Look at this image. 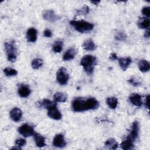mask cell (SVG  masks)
I'll list each match as a JSON object with an SVG mask.
<instances>
[{
	"mask_svg": "<svg viewBox=\"0 0 150 150\" xmlns=\"http://www.w3.org/2000/svg\"><path fill=\"white\" fill-rule=\"evenodd\" d=\"M71 107L74 112H83L97 109L99 107V102L93 97H76L73 100Z\"/></svg>",
	"mask_w": 150,
	"mask_h": 150,
	"instance_id": "obj_1",
	"label": "cell"
},
{
	"mask_svg": "<svg viewBox=\"0 0 150 150\" xmlns=\"http://www.w3.org/2000/svg\"><path fill=\"white\" fill-rule=\"evenodd\" d=\"M97 62V59L95 56L88 54L82 57L80 61V64L87 74H91L93 73Z\"/></svg>",
	"mask_w": 150,
	"mask_h": 150,
	"instance_id": "obj_2",
	"label": "cell"
},
{
	"mask_svg": "<svg viewBox=\"0 0 150 150\" xmlns=\"http://www.w3.org/2000/svg\"><path fill=\"white\" fill-rule=\"evenodd\" d=\"M70 24L73 26L77 31L80 33L89 32L91 30L94 28V25L93 23L83 20H73L70 22Z\"/></svg>",
	"mask_w": 150,
	"mask_h": 150,
	"instance_id": "obj_3",
	"label": "cell"
},
{
	"mask_svg": "<svg viewBox=\"0 0 150 150\" xmlns=\"http://www.w3.org/2000/svg\"><path fill=\"white\" fill-rule=\"evenodd\" d=\"M4 45L8 60L11 62H15L17 57V50L14 42H5Z\"/></svg>",
	"mask_w": 150,
	"mask_h": 150,
	"instance_id": "obj_4",
	"label": "cell"
},
{
	"mask_svg": "<svg viewBox=\"0 0 150 150\" xmlns=\"http://www.w3.org/2000/svg\"><path fill=\"white\" fill-rule=\"evenodd\" d=\"M56 79L60 85L64 86L67 84L69 79V74L66 69L61 67L58 70L56 73Z\"/></svg>",
	"mask_w": 150,
	"mask_h": 150,
	"instance_id": "obj_5",
	"label": "cell"
},
{
	"mask_svg": "<svg viewBox=\"0 0 150 150\" xmlns=\"http://www.w3.org/2000/svg\"><path fill=\"white\" fill-rule=\"evenodd\" d=\"M18 132L25 137H28L33 135L35 133L32 126L28 124H24L20 126L18 128Z\"/></svg>",
	"mask_w": 150,
	"mask_h": 150,
	"instance_id": "obj_6",
	"label": "cell"
},
{
	"mask_svg": "<svg viewBox=\"0 0 150 150\" xmlns=\"http://www.w3.org/2000/svg\"><path fill=\"white\" fill-rule=\"evenodd\" d=\"M47 115L50 118L55 120H59L62 117V115L60 111L57 109L56 104L47 109Z\"/></svg>",
	"mask_w": 150,
	"mask_h": 150,
	"instance_id": "obj_7",
	"label": "cell"
},
{
	"mask_svg": "<svg viewBox=\"0 0 150 150\" xmlns=\"http://www.w3.org/2000/svg\"><path fill=\"white\" fill-rule=\"evenodd\" d=\"M43 18L50 22H55L60 19V16L56 14V13L52 10H47L43 13Z\"/></svg>",
	"mask_w": 150,
	"mask_h": 150,
	"instance_id": "obj_8",
	"label": "cell"
},
{
	"mask_svg": "<svg viewBox=\"0 0 150 150\" xmlns=\"http://www.w3.org/2000/svg\"><path fill=\"white\" fill-rule=\"evenodd\" d=\"M53 145L55 147L63 148L66 145V142L62 134L56 135L53 141Z\"/></svg>",
	"mask_w": 150,
	"mask_h": 150,
	"instance_id": "obj_9",
	"label": "cell"
},
{
	"mask_svg": "<svg viewBox=\"0 0 150 150\" xmlns=\"http://www.w3.org/2000/svg\"><path fill=\"white\" fill-rule=\"evenodd\" d=\"M138 132H139V124L138 121H135L132 123V125L131 127V130L127 137L131 138L133 141H135L138 136Z\"/></svg>",
	"mask_w": 150,
	"mask_h": 150,
	"instance_id": "obj_10",
	"label": "cell"
},
{
	"mask_svg": "<svg viewBox=\"0 0 150 150\" xmlns=\"http://www.w3.org/2000/svg\"><path fill=\"white\" fill-rule=\"evenodd\" d=\"M9 114H10L11 118L13 121L18 122L22 118V112L19 108H18L17 107H15V108H13V109L11 110V111H10Z\"/></svg>",
	"mask_w": 150,
	"mask_h": 150,
	"instance_id": "obj_11",
	"label": "cell"
},
{
	"mask_svg": "<svg viewBox=\"0 0 150 150\" xmlns=\"http://www.w3.org/2000/svg\"><path fill=\"white\" fill-rule=\"evenodd\" d=\"M129 100L130 102L135 106L140 107L142 104V97L139 94L137 93L131 94L129 97Z\"/></svg>",
	"mask_w": 150,
	"mask_h": 150,
	"instance_id": "obj_12",
	"label": "cell"
},
{
	"mask_svg": "<svg viewBox=\"0 0 150 150\" xmlns=\"http://www.w3.org/2000/svg\"><path fill=\"white\" fill-rule=\"evenodd\" d=\"M18 92L20 97L22 98H25L28 97L30 95L31 93V90L28 85L22 84L19 86Z\"/></svg>",
	"mask_w": 150,
	"mask_h": 150,
	"instance_id": "obj_13",
	"label": "cell"
},
{
	"mask_svg": "<svg viewBox=\"0 0 150 150\" xmlns=\"http://www.w3.org/2000/svg\"><path fill=\"white\" fill-rule=\"evenodd\" d=\"M26 39L29 42H35L37 39V30L34 28H29L26 32Z\"/></svg>",
	"mask_w": 150,
	"mask_h": 150,
	"instance_id": "obj_14",
	"label": "cell"
},
{
	"mask_svg": "<svg viewBox=\"0 0 150 150\" xmlns=\"http://www.w3.org/2000/svg\"><path fill=\"white\" fill-rule=\"evenodd\" d=\"M117 60H118L119 65L121 69L123 71H125L128 69L132 62L131 59L129 57H121L118 58Z\"/></svg>",
	"mask_w": 150,
	"mask_h": 150,
	"instance_id": "obj_15",
	"label": "cell"
},
{
	"mask_svg": "<svg viewBox=\"0 0 150 150\" xmlns=\"http://www.w3.org/2000/svg\"><path fill=\"white\" fill-rule=\"evenodd\" d=\"M77 53V50L74 48H69L64 53L63 56V59L64 61L70 60L74 58Z\"/></svg>",
	"mask_w": 150,
	"mask_h": 150,
	"instance_id": "obj_16",
	"label": "cell"
},
{
	"mask_svg": "<svg viewBox=\"0 0 150 150\" xmlns=\"http://www.w3.org/2000/svg\"><path fill=\"white\" fill-rule=\"evenodd\" d=\"M33 137L37 146H38L39 148H42L46 145L45 138L44 137L36 132L34 134Z\"/></svg>",
	"mask_w": 150,
	"mask_h": 150,
	"instance_id": "obj_17",
	"label": "cell"
},
{
	"mask_svg": "<svg viewBox=\"0 0 150 150\" xmlns=\"http://www.w3.org/2000/svg\"><path fill=\"white\" fill-rule=\"evenodd\" d=\"M134 142L128 137H127L125 139H124L120 145L121 148L122 149H132L134 148Z\"/></svg>",
	"mask_w": 150,
	"mask_h": 150,
	"instance_id": "obj_18",
	"label": "cell"
},
{
	"mask_svg": "<svg viewBox=\"0 0 150 150\" xmlns=\"http://www.w3.org/2000/svg\"><path fill=\"white\" fill-rule=\"evenodd\" d=\"M139 70L143 73L147 72L150 69V64L148 61L146 60H141L138 63Z\"/></svg>",
	"mask_w": 150,
	"mask_h": 150,
	"instance_id": "obj_19",
	"label": "cell"
},
{
	"mask_svg": "<svg viewBox=\"0 0 150 150\" xmlns=\"http://www.w3.org/2000/svg\"><path fill=\"white\" fill-rule=\"evenodd\" d=\"M82 46L84 49L88 51H93L96 49V45L91 39H88L85 40L83 42Z\"/></svg>",
	"mask_w": 150,
	"mask_h": 150,
	"instance_id": "obj_20",
	"label": "cell"
},
{
	"mask_svg": "<svg viewBox=\"0 0 150 150\" xmlns=\"http://www.w3.org/2000/svg\"><path fill=\"white\" fill-rule=\"evenodd\" d=\"M149 23L150 22L148 18H141L138 20L137 25L140 29H149Z\"/></svg>",
	"mask_w": 150,
	"mask_h": 150,
	"instance_id": "obj_21",
	"label": "cell"
},
{
	"mask_svg": "<svg viewBox=\"0 0 150 150\" xmlns=\"http://www.w3.org/2000/svg\"><path fill=\"white\" fill-rule=\"evenodd\" d=\"M105 146L110 149H116L118 148V144L114 138H111L105 141Z\"/></svg>",
	"mask_w": 150,
	"mask_h": 150,
	"instance_id": "obj_22",
	"label": "cell"
},
{
	"mask_svg": "<svg viewBox=\"0 0 150 150\" xmlns=\"http://www.w3.org/2000/svg\"><path fill=\"white\" fill-rule=\"evenodd\" d=\"M54 100L56 102H60V103H64L67 101V96L65 94L61 93V92H57L53 96Z\"/></svg>",
	"mask_w": 150,
	"mask_h": 150,
	"instance_id": "obj_23",
	"label": "cell"
},
{
	"mask_svg": "<svg viewBox=\"0 0 150 150\" xmlns=\"http://www.w3.org/2000/svg\"><path fill=\"white\" fill-rule=\"evenodd\" d=\"M106 103L110 108L111 109H115L118 104V100L117 98L114 97H108L106 100Z\"/></svg>",
	"mask_w": 150,
	"mask_h": 150,
	"instance_id": "obj_24",
	"label": "cell"
},
{
	"mask_svg": "<svg viewBox=\"0 0 150 150\" xmlns=\"http://www.w3.org/2000/svg\"><path fill=\"white\" fill-rule=\"evenodd\" d=\"M43 64V61L40 58H36L32 61V67L33 69H39Z\"/></svg>",
	"mask_w": 150,
	"mask_h": 150,
	"instance_id": "obj_25",
	"label": "cell"
},
{
	"mask_svg": "<svg viewBox=\"0 0 150 150\" xmlns=\"http://www.w3.org/2000/svg\"><path fill=\"white\" fill-rule=\"evenodd\" d=\"M53 50L55 53H60L63 49V42L61 40H57L53 45Z\"/></svg>",
	"mask_w": 150,
	"mask_h": 150,
	"instance_id": "obj_26",
	"label": "cell"
},
{
	"mask_svg": "<svg viewBox=\"0 0 150 150\" xmlns=\"http://www.w3.org/2000/svg\"><path fill=\"white\" fill-rule=\"evenodd\" d=\"M56 104V103H54L53 102H52V101L47 100V99H45L43 101H42L41 102L39 103V105L40 107H43L46 109H48L50 107H51L52 106Z\"/></svg>",
	"mask_w": 150,
	"mask_h": 150,
	"instance_id": "obj_27",
	"label": "cell"
},
{
	"mask_svg": "<svg viewBox=\"0 0 150 150\" xmlns=\"http://www.w3.org/2000/svg\"><path fill=\"white\" fill-rule=\"evenodd\" d=\"M4 73L6 76H13L18 74L17 70L10 67H6L4 69Z\"/></svg>",
	"mask_w": 150,
	"mask_h": 150,
	"instance_id": "obj_28",
	"label": "cell"
},
{
	"mask_svg": "<svg viewBox=\"0 0 150 150\" xmlns=\"http://www.w3.org/2000/svg\"><path fill=\"white\" fill-rule=\"evenodd\" d=\"M90 11V8L87 5L83 6L81 9L77 10L76 12L77 15H87Z\"/></svg>",
	"mask_w": 150,
	"mask_h": 150,
	"instance_id": "obj_29",
	"label": "cell"
},
{
	"mask_svg": "<svg viewBox=\"0 0 150 150\" xmlns=\"http://www.w3.org/2000/svg\"><path fill=\"white\" fill-rule=\"evenodd\" d=\"M115 39L120 41H124L127 39L126 35L122 32H118L116 33L115 36Z\"/></svg>",
	"mask_w": 150,
	"mask_h": 150,
	"instance_id": "obj_30",
	"label": "cell"
},
{
	"mask_svg": "<svg viewBox=\"0 0 150 150\" xmlns=\"http://www.w3.org/2000/svg\"><path fill=\"white\" fill-rule=\"evenodd\" d=\"M15 143V146H19V147H21V146H24V145L26 144V140L24 139L19 138V139H16Z\"/></svg>",
	"mask_w": 150,
	"mask_h": 150,
	"instance_id": "obj_31",
	"label": "cell"
},
{
	"mask_svg": "<svg viewBox=\"0 0 150 150\" xmlns=\"http://www.w3.org/2000/svg\"><path fill=\"white\" fill-rule=\"evenodd\" d=\"M142 13L147 18L150 16V8L149 6H145L142 9Z\"/></svg>",
	"mask_w": 150,
	"mask_h": 150,
	"instance_id": "obj_32",
	"label": "cell"
},
{
	"mask_svg": "<svg viewBox=\"0 0 150 150\" xmlns=\"http://www.w3.org/2000/svg\"><path fill=\"white\" fill-rule=\"evenodd\" d=\"M128 82L134 86H138L141 84L140 81L138 80L135 79V78L134 77H132L129 80H128Z\"/></svg>",
	"mask_w": 150,
	"mask_h": 150,
	"instance_id": "obj_33",
	"label": "cell"
},
{
	"mask_svg": "<svg viewBox=\"0 0 150 150\" xmlns=\"http://www.w3.org/2000/svg\"><path fill=\"white\" fill-rule=\"evenodd\" d=\"M43 35H44V36H45V37L50 38V37H51V36H52V31H51L50 30L47 29H46V30L44 31V32H43Z\"/></svg>",
	"mask_w": 150,
	"mask_h": 150,
	"instance_id": "obj_34",
	"label": "cell"
},
{
	"mask_svg": "<svg viewBox=\"0 0 150 150\" xmlns=\"http://www.w3.org/2000/svg\"><path fill=\"white\" fill-rule=\"evenodd\" d=\"M110 59L111 60H117L118 57H117V54L115 53H112L111 54V55L110 56Z\"/></svg>",
	"mask_w": 150,
	"mask_h": 150,
	"instance_id": "obj_35",
	"label": "cell"
},
{
	"mask_svg": "<svg viewBox=\"0 0 150 150\" xmlns=\"http://www.w3.org/2000/svg\"><path fill=\"white\" fill-rule=\"evenodd\" d=\"M149 95H148L146 97V98H145V106L147 108H149Z\"/></svg>",
	"mask_w": 150,
	"mask_h": 150,
	"instance_id": "obj_36",
	"label": "cell"
},
{
	"mask_svg": "<svg viewBox=\"0 0 150 150\" xmlns=\"http://www.w3.org/2000/svg\"><path fill=\"white\" fill-rule=\"evenodd\" d=\"M149 36H150V31H149V29H147V30L145 31V34H144V36L145 38H149Z\"/></svg>",
	"mask_w": 150,
	"mask_h": 150,
	"instance_id": "obj_37",
	"label": "cell"
},
{
	"mask_svg": "<svg viewBox=\"0 0 150 150\" xmlns=\"http://www.w3.org/2000/svg\"><path fill=\"white\" fill-rule=\"evenodd\" d=\"M91 2L92 4L96 5H98V4L100 3V1H91Z\"/></svg>",
	"mask_w": 150,
	"mask_h": 150,
	"instance_id": "obj_38",
	"label": "cell"
}]
</instances>
